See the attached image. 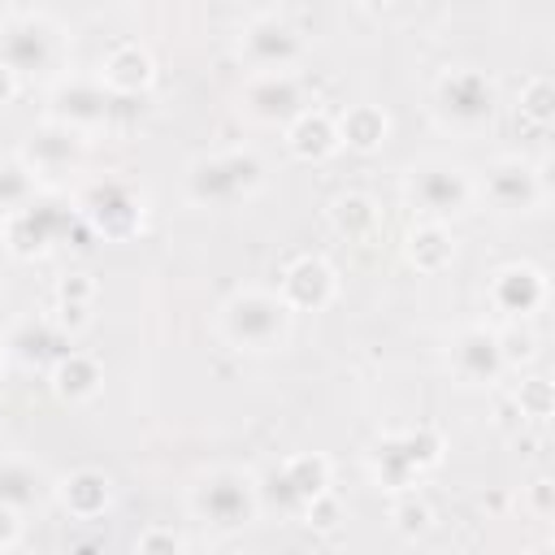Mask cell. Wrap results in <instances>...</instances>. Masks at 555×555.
<instances>
[{"label":"cell","instance_id":"cell-11","mask_svg":"<svg viewBox=\"0 0 555 555\" xmlns=\"http://www.w3.org/2000/svg\"><path fill=\"white\" fill-rule=\"evenodd\" d=\"M477 191L486 195V204L494 212H507V217H525V212H533L546 199L542 169L533 160H525V156H499L486 169V178H481Z\"/></svg>","mask_w":555,"mask_h":555},{"label":"cell","instance_id":"cell-14","mask_svg":"<svg viewBox=\"0 0 555 555\" xmlns=\"http://www.w3.org/2000/svg\"><path fill=\"white\" fill-rule=\"evenodd\" d=\"M17 156L26 160V169L35 178H61V173H74L82 165L87 134H78V130H69V126H61V121L48 117V121H39V126L26 130Z\"/></svg>","mask_w":555,"mask_h":555},{"label":"cell","instance_id":"cell-39","mask_svg":"<svg viewBox=\"0 0 555 555\" xmlns=\"http://www.w3.org/2000/svg\"><path fill=\"white\" fill-rule=\"evenodd\" d=\"M356 4H360L364 13H386V9L395 4V0H356Z\"/></svg>","mask_w":555,"mask_h":555},{"label":"cell","instance_id":"cell-17","mask_svg":"<svg viewBox=\"0 0 555 555\" xmlns=\"http://www.w3.org/2000/svg\"><path fill=\"white\" fill-rule=\"evenodd\" d=\"M278 295L291 304V312H325L338 299V269L321 251H304L282 269Z\"/></svg>","mask_w":555,"mask_h":555},{"label":"cell","instance_id":"cell-10","mask_svg":"<svg viewBox=\"0 0 555 555\" xmlns=\"http://www.w3.org/2000/svg\"><path fill=\"white\" fill-rule=\"evenodd\" d=\"M113 91L100 82V78H56L52 91H48V117L78 130V134H95L108 126V113H113Z\"/></svg>","mask_w":555,"mask_h":555},{"label":"cell","instance_id":"cell-15","mask_svg":"<svg viewBox=\"0 0 555 555\" xmlns=\"http://www.w3.org/2000/svg\"><path fill=\"white\" fill-rule=\"evenodd\" d=\"M238 104L247 117H256L264 126H286L308 104V95H304V82L295 69H260L238 91Z\"/></svg>","mask_w":555,"mask_h":555},{"label":"cell","instance_id":"cell-16","mask_svg":"<svg viewBox=\"0 0 555 555\" xmlns=\"http://www.w3.org/2000/svg\"><path fill=\"white\" fill-rule=\"evenodd\" d=\"M334 486V464H330V455H321V451H295V455H286L273 473H269V494H273V503L278 507H286V512H304L317 494H325Z\"/></svg>","mask_w":555,"mask_h":555},{"label":"cell","instance_id":"cell-27","mask_svg":"<svg viewBox=\"0 0 555 555\" xmlns=\"http://www.w3.org/2000/svg\"><path fill=\"white\" fill-rule=\"evenodd\" d=\"M95 295H100V286H95L91 273H69V278L56 282V295H52V312L56 317L52 321L61 325V334H78V330L91 325Z\"/></svg>","mask_w":555,"mask_h":555},{"label":"cell","instance_id":"cell-13","mask_svg":"<svg viewBox=\"0 0 555 555\" xmlns=\"http://www.w3.org/2000/svg\"><path fill=\"white\" fill-rule=\"evenodd\" d=\"M304 35L286 22V17H278V13H260V17H251L247 26H243V39H238V52H243V61L260 74V69H295L299 61H304Z\"/></svg>","mask_w":555,"mask_h":555},{"label":"cell","instance_id":"cell-40","mask_svg":"<svg viewBox=\"0 0 555 555\" xmlns=\"http://www.w3.org/2000/svg\"><path fill=\"white\" fill-rule=\"evenodd\" d=\"M4 364H9V351H4V343H0V377H4Z\"/></svg>","mask_w":555,"mask_h":555},{"label":"cell","instance_id":"cell-37","mask_svg":"<svg viewBox=\"0 0 555 555\" xmlns=\"http://www.w3.org/2000/svg\"><path fill=\"white\" fill-rule=\"evenodd\" d=\"M529 507H533V516H542V520L555 512V486H551V477L529 481Z\"/></svg>","mask_w":555,"mask_h":555},{"label":"cell","instance_id":"cell-21","mask_svg":"<svg viewBox=\"0 0 555 555\" xmlns=\"http://www.w3.org/2000/svg\"><path fill=\"white\" fill-rule=\"evenodd\" d=\"M113 95H143L152 82H156V56L134 43V39H121L104 52L100 61V74H95Z\"/></svg>","mask_w":555,"mask_h":555},{"label":"cell","instance_id":"cell-30","mask_svg":"<svg viewBox=\"0 0 555 555\" xmlns=\"http://www.w3.org/2000/svg\"><path fill=\"white\" fill-rule=\"evenodd\" d=\"M516 108H520V117H525L529 126L546 130V126L555 121V82H551L546 74L525 78V82H520V95H516Z\"/></svg>","mask_w":555,"mask_h":555},{"label":"cell","instance_id":"cell-22","mask_svg":"<svg viewBox=\"0 0 555 555\" xmlns=\"http://www.w3.org/2000/svg\"><path fill=\"white\" fill-rule=\"evenodd\" d=\"M48 386L61 403H91L104 390V364L91 351L65 347L52 364H48Z\"/></svg>","mask_w":555,"mask_h":555},{"label":"cell","instance_id":"cell-35","mask_svg":"<svg viewBox=\"0 0 555 555\" xmlns=\"http://www.w3.org/2000/svg\"><path fill=\"white\" fill-rule=\"evenodd\" d=\"M186 546V538L178 533V529H165V525H152V529H143L139 538H134V551H182Z\"/></svg>","mask_w":555,"mask_h":555},{"label":"cell","instance_id":"cell-24","mask_svg":"<svg viewBox=\"0 0 555 555\" xmlns=\"http://www.w3.org/2000/svg\"><path fill=\"white\" fill-rule=\"evenodd\" d=\"M403 256L416 273H442L455 260V234L447 230V221H416L403 234Z\"/></svg>","mask_w":555,"mask_h":555},{"label":"cell","instance_id":"cell-6","mask_svg":"<svg viewBox=\"0 0 555 555\" xmlns=\"http://www.w3.org/2000/svg\"><path fill=\"white\" fill-rule=\"evenodd\" d=\"M74 204L82 225L104 243H130L147 230V191L134 178H95Z\"/></svg>","mask_w":555,"mask_h":555},{"label":"cell","instance_id":"cell-28","mask_svg":"<svg viewBox=\"0 0 555 555\" xmlns=\"http://www.w3.org/2000/svg\"><path fill=\"white\" fill-rule=\"evenodd\" d=\"M43 490H48V481H43V473H39L35 460H26V455H0V503H9L17 512H30V507H39Z\"/></svg>","mask_w":555,"mask_h":555},{"label":"cell","instance_id":"cell-19","mask_svg":"<svg viewBox=\"0 0 555 555\" xmlns=\"http://www.w3.org/2000/svg\"><path fill=\"white\" fill-rule=\"evenodd\" d=\"M282 134H286L291 156H295V160H308V165H321V160H330V156L343 147L334 113H325V108H317V104H304V108L282 126Z\"/></svg>","mask_w":555,"mask_h":555},{"label":"cell","instance_id":"cell-34","mask_svg":"<svg viewBox=\"0 0 555 555\" xmlns=\"http://www.w3.org/2000/svg\"><path fill=\"white\" fill-rule=\"evenodd\" d=\"M299 516H304L308 529H334V525L343 520V503L334 499V490H325V494H317Z\"/></svg>","mask_w":555,"mask_h":555},{"label":"cell","instance_id":"cell-1","mask_svg":"<svg viewBox=\"0 0 555 555\" xmlns=\"http://www.w3.org/2000/svg\"><path fill=\"white\" fill-rule=\"evenodd\" d=\"M295 312L278 291L264 286H238L221 308H217V334L243 351V356H269L291 343Z\"/></svg>","mask_w":555,"mask_h":555},{"label":"cell","instance_id":"cell-29","mask_svg":"<svg viewBox=\"0 0 555 555\" xmlns=\"http://www.w3.org/2000/svg\"><path fill=\"white\" fill-rule=\"evenodd\" d=\"M35 195H39V178L26 169V160L22 156H0V217L22 208Z\"/></svg>","mask_w":555,"mask_h":555},{"label":"cell","instance_id":"cell-8","mask_svg":"<svg viewBox=\"0 0 555 555\" xmlns=\"http://www.w3.org/2000/svg\"><path fill=\"white\" fill-rule=\"evenodd\" d=\"M499 108V87L477 65H455L434 78V117L455 134H477Z\"/></svg>","mask_w":555,"mask_h":555},{"label":"cell","instance_id":"cell-36","mask_svg":"<svg viewBox=\"0 0 555 555\" xmlns=\"http://www.w3.org/2000/svg\"><path fill=\"white\" fill-rule=\"evenodd\" d=\"M22 516H26V512L0 503V551H13V546L22 542Z\"/></svg>","mask_w":555,"mask_h":555},{"label":"cell","instance_id":"cell-23","mask_svg":"<svg viewBox=\"0 0 555 555\" xmlns=\"http://www.w3.org/2000/svg\"><path fill=\"white\" fill-rule=\"evenodd\" d=\"M334 121H338L343 147H351V152H360V156L382 152L386 139H390V113H386L382 104H347Z\"/></svg>","mask_w":555,"mask_h":555},{"label":"cell","instance_id":"cell-7","mask_svg":"<svg viewBox=\"0 0 555 555\" xmlns=\"http://www.w3.org/2000/svg\"><path fill=\"white\" fill-rule=\"evenodd\" d=\"M186 507L195 520L230 533V529H243L260 516V481L247 473V468H234V464H217L208 468L191 494H186Z\"/></svg>","mask_w":555,"mask_h":555},{"label":"cell","instance_id":"cell-2","mask_svg":"<svg viewBox=\"0 0 555 555\" xmlns=\"http://www.w3.org/2000/svg\"><path fill=\"white\" fill-rule=\"evenodd\" d=\"M264 173L269 169L256 147H221L186 165V199L195 208H234L260 195Z\"/></svg>","mask_w":555,"mask_h":555},{"label":"cell","instance_id":"cell-9","mask_svg":"<svg viewBox=\"0 0 555 555\" xmlns=\"http://www.w3.org/2000/svg\"><path fill=\"white\" fill-rule=\"evenodd\" d=\"M403 199L429 217V221H451L460 212L473 208L477 199V182L468 169L451 165V160H425V165H412L408 178H403Z\"/></svg>","mask_w":555,"mask_h":555},{"label":"cell","instance_id":"cell-5","mask_svg":"<svg viewBox=\"0 0 555 555\" xmlns=\"http://www.w3.org/2000/svg\"><path fill=\"white\" fill-rule=\"evenodd\" d=\"M82 225L78 204L61 199V195H35L22 208L0 217V238L4 251L17 260H43L52 256L61 243H69V234Z\"/></svg>","mask_w":555,"mask_h":555},{"label":"cell","instance_id":"cell-18","mask_svg":"<svg viewBox=\"0 0 555 555\" xmlns=\"http://www.w3.org/2000/svg\"><path fill=\"white\" fill-rule=\"evenodd\" d=\"M486 299L499 317L507 321H529L533 312H542L546 304V273L529 260H507L490 273V286H486Z\"/></svg>","mask_w":555,"mask_h":555},{"label":"cell","instance_id":"cell-3","mask_svg":"<svg viewBox=\"0 0 555 555\" xmlns=\"http://www.w3.org/2000/svg\"><path fill=\"white\" fill-rule=\"evenodd\" d=\"M447 455V438L434 425H416V429H390L369 447V477L377 490L386 494H403L416 490L425 473H434Z\"/></svg>","mask_w":555,"mask_h":555},{"label":"cell","instance_id":"cell-20","mask_svg":"<svg viewBox=\"0 0 555 555\" xmlns=\"http://www.w3.org/2000/svg\"><path fill=\"white\" fill-rule=\"evenodd\" d=\"M52 494H56V503H61L74 520H100V516L113 507V477H108L104 468L82 464V468L56 477V481H52Z\"/></svg>","mask_w":555,"mask_h":555},{"label":"cell","instance_id":"cell-25","mask_svg":"<svg viewBox=\"0 0 555 555\" xmlns=\"http://www.w3.org/2000/svg\"><path fill=\"white\" fill-rule=\"evenodd\" d=\"M69 334H61V325L56 321H48V317H26V321H17L13 325V334H9V343H4V351H13L22 364H35V369H48L65 347Z\"/></svg>","mask_w":555,"mask_h":555},{"label":"cell","instance_id":"cell-12","mask_svg":"<svg viewBox=\"0 0 555 555\" xmlns=\"http://www.w3.org/2000/svg\"><path fill=\"white\" fill-rule=\"evenodd\" d=\"M447 364H451V377L460 386H473V390L494 386L507 373L499 330H490V325H464L451 338V347H447Z\"/></svg>","mask_w":555,"mask_h":555},{"label":"cell","instance_id":"cell-26","mask_svg":"<svg viewBox=\"0 0 555 555\" xmlns=\"http://www.w3.org/2000/svg\"><path fill=\"white\" fill-rule=\"evenodd\" d=\"M330 230H334L338 238H347V243H369V238L382 230V208H377V199L364 195V191H343V195H334V204H330Z\"/></svg>","mask_w":555,"mask_h":555},{"label":"cell","instance_id":"cell-33","mask_svg":"<svg viewBox=\"0 0 555 555\" xmlns=\"http://www.w3.org/2000/svg\"><path fill=\"white\" fill-rule=\"evenodd\" d=\"M499 343H503V360H507V369L533 360V351H538V338H533V330H529L525 321H512L507 330H499Z\"/></svg>","mask_w":555,"mask_h":555},{"label":"cell","instance_id":"cell-31","mask_svg":"<svg viewBox=\"0 0 555 555\" xmlns=\"http://www.w3.org/2000/svg\"><path fill=\"white\" fill-rule=\"evenodd\" d=\"M512 399H516V412L525 421H533V425H546L555 416V386L546 377H520Z\"/></svg>","mask_w":555,"mask_h":555},{"label":"cell","instance_id":"cell-4","mask_svg":"<svg viewBox=\"0 0 555 555\" xmlns=\"http://www.w3.org/2000/svg\"><path fill=\"white\" fill-rule=\"evenodd\" d=\"M0 61L17 78H56L69 65V35L48 13H4Z\"/></svg>","mask_w":555,"mask_h":555},{"label":"cell","instance_id":"cell-32","mask_svg":"<svg viewBox=\"0 0 555 555\" xmlns=\"http://www.w3.org/2000/svg\"><path fill=\"white\" fill-rule=\"evenodd\" d=\"M390 520H395V533H399V538L416 542V538L429 533V525H434V507H429L425 499H416L412 490H403L399 503H395V512H390Z\"/></svg>","mask_w":555,"mask_h":555},{"label":"cell","instance_id":"cell-38","mask_svg":"<svg viewBox=\"0 0 555 555\" xmlns=\"http://www.w3.org/2000/svg\"><path fill=\"white\" fill-rule=\"evenodd\" d=\"M17 87H22V78H17V74H13V69L0 61V104H9V100L17 95Z\"/></svg>","mask_w":555,"mask_h":555}]
</instances>
